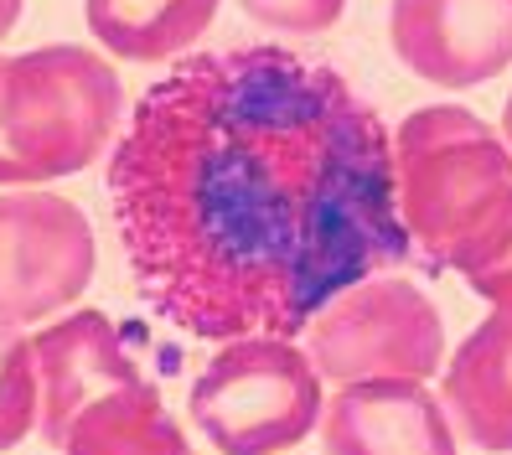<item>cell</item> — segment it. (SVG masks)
Returning <instances> with one entry per match:
<instances>
[{"label": "cell", "mask_w": 512, "mask_h": 455, "mask_svg": "<svg viewBox=\"0 0 512 455\" xmlns=\"http://www.w3.org/2000/svg\"><path fill=\"white\" fill-rule=\"evenodd\" d=\"M63 455H197V445L166 414L156 383H140L88 404L73 419Z\"/></svg>", "instance_id": "cell-12"}, {"label": "cell", "mask_w": 512, "mask_h": 455, "mask_svg": "<svg viewBox=\"0 0 512 455\" xmlns=\"http://www.w3.org/2000/svg\"><path fill=\"white\" fill-rule=\"evenodd\" d=\"M223 0H83V21L109 57L125 63H176L187 57Z\"/></svg>", "instance_id": "cell-11"}, {"label": "cell", "mask_w": 512, "mask_h": 455, "mask_svg": "<svg viewBox=\"0 0 512 455\" xmlns=\"http://www.w3.org/2000/svg\"><path fill=\"white\" fill-rule=\"evenodd\" d=\"M125 125L114 63L73 42L0 57V187H47L78 176Z\"/></svg>", "instance_id": "cell-3"}, {"label": "cell", "mask_w": 512, "mask_h": 455, "mask_svg": "<svg viewBox=\"0 0 512 455\" xmlns=\"http://www.w3.org/2000/svg\"><path fill=\"white\" fill-rule=\"evenodd\" d=\"M316 430L326 455H461L440 393L409 378L337 388Z\"/></svg>", "instance_id": "cell-9"}, {"label": "cell", "mask_w": 512, "mask_h": 455, "mask_svg": "<svg viewBox=\"0 0 512 455\" xmlns=\"http://www.w3.org/2000/svg\"><path fill=\"white\" fill-rule=\"evenodd\" d=\"M99 244L83 207L42 192H0V321L42 326L57 311H73L94 285Z\"/></svg>", "instance_id": "cell-6"}, {"label": "cell", "mask_w": 512, "mask_h": 455, "mask_svg": "<svg viewBox=\"0 0 512 455\" xmlns=\"http://www.w3.org/2000/svg\"><path fill=\"white\" fill-rule=\"evenodd\" d=\"M187 409L218 455H285L321 424L326 383L290 337H233L207 357Z\"/></svg>", "instance_id": "cell-4"}, {"label": "cell", "mask_w": 512, "mask_h": 455, "mask_svg": "<svg viewBox=\"0 0 512 455\" xmlns=\"http://www.w3.org/2000/svg\"><path fill=\"white\" fill-rule=\"evenodd\" d=\"M37 430V357L21 326L0 321V450H16Z\"/></svg>", "instance_id": "cell-13"}, {"label": "cell", "mask_w": 512, "mask_h": 455, "mask_svg": "<svg viewBox=\"0 0 512 455\" xmlns=\"http://www.w3.org/2000/svg\"><path fill=\"white\" fill-rule=\"evenodd\" d=\"M388 145L409 254L430 275H476L512 244V150L481 114L414 109Z\"/></svg>", "instance_id": "cell-2"}, {"label": "cell", "mask_w": 512, "mask_h": 455, "mask_svg": "<svg viewBox=\"0 0 512 455\" xmlns=\"http://www.w3.org/2000/svg\"><path fill=\"white\" fill-rule=\"evenodd\" d=\"M502 140H507V150H512V94H507V104H502Z\"/></svg>", "instance_id": "cell-17"}, {"label": "cell", "mask_w": 512, "mask_h": 455, "mask_svg": "<svg viewBox=\"0 0 512 455\" xmlns=\"http://www.w3.org/2000/svg\"><path fill=\"white\" fill-rule=\"evenodd\" d=\"M466 285L487 300L492 311H512V244H507L492 264H481L476 275H466Z\"/></svg>", "instance_id": "cell-15"}, {"label": "cell", "mask_w": 512, "mask_h": 455, "mask_svg": "<svg viewBox=\"0 0 512 455\" xmlns=\"http://www.w3.org/2000/svg\"><path fill=\"white\" fill-rule=\"evenodd\" d=\"M399 63L435 88H476L512 68V0H394Z\"/></svg>", "instance_id": "cell-7"}, {"label": "cell", "mask_w": 512, "mask_h": 455, "mask_svg": "<svg viewBox=\"0 0 512 455\" xmlns=\"http://www.w3.org/2000/svg\"><path fill=\"white\" fill-rule=\"evenodd\" d=\"M104 192L140 300L197 342H295L331 295L414 259L383 114L275 42L166 63Z\"/></svg>", "instance_id": "cell-1"}, {"label": "cell", "mask_w": 512, "mask_h": 455, "mask_svg": "<svg viewBox=\"0 0 512 455\" xmlns=\"http://www.w3.org/2000/svg\"><path fill=\"white\" fill-rule=\"evenodd\" d=\"M238 11L249 21H264L275 32H290V37H316L326 26H337L347 0H238Z\"/></svg>", "instance_id": "cell-14"}, {"label": "cell", "mask_w": 512, "mask_h": 455, "mask_svg": "<svg viewBox=\"0 0 512 455\" xmlns=\"http://www.w3.org/2000/svg\"><path fill=\"white\" fill-rule=\"evenodd\" d=\"M440 404L487 455H512V311H492L440 368Z\"/></svg>", "instance_id": "cell-10"}, {"label": "cell", "mask_w": 512, "mask_h": 455, "mask_svg": "<svg viewBox=\"0 0 512 455\" xmlns=\"http://www.w3.org/2000/svg\"><path fill=\"white\" fill-rule=\"evenodd\" d=\"M311 368L321 383H373L409 378L430 383L445 368V321L435 300L404 275H368L331 295L326 306L300 326Z\"/></svg>", "instance_id": "cell-5"}, {"label": "cell", "mask_w": 512, "mask_h": 455, "mask_svg": "<svg viewBox=\"0 0 512 455\" xmlns=\"http://www.w3.org/2000/svg\"><path fill=\"white\" fill-rule=\"evenodd\" d=\"M21 6L26 0H0V42H6L16 32V21H21Z\"/></svg>", "instance_id": "cell-16"}, {"label": "cell", "mask_w": 512, "mask_h": 455, "mask_svg": "<svg viewBox=\"0 0 512 455\" xmlns=\"http://www.w3.org/2000/svg\"><path fill=\"white\" fill-rule=\"evenodd\" d=\"M32 357H37V424L52 450H63L73 419L88 404L150 383L119 342L114 321L88 306L47 321L32 337Z\"/></svg>", "instance_id": "cell-8"}]
</instances>
